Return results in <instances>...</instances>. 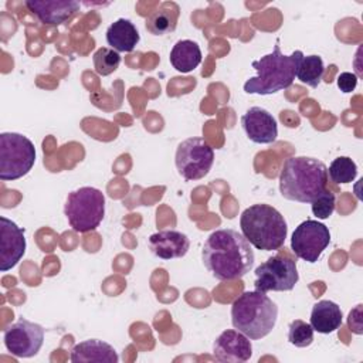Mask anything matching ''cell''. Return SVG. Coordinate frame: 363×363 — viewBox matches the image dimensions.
I'll return each mask as SVG.
<instances>
[{
  "mask_svg": "<svg viewBox=\"0 0 363 363\" xmlns=\"http://www.w3.org/2000/svg\"><path fill=\"white\" fill-rule=\"evenodd\" d=\"M254 251L245 237L233 228L213 231L201 250V261L218 281L240 279L254 265Z\"/></svg>",
  "mask_w": 363,
  "mask_h": 363,
  "instance_id": "obj_1",
  "label": "cell"
},
{
  "mask_svg": "<svg viewBox=\"0 0 363 363\" xmlns=\"http://www.w3.org/2000/svg\"><path fill=\"white\" fill-rule=\"evenodd\" d=\"M328 167L308 156L288 157L279 173V193L296 203H312L326 190Z\"/></svg>",
  "mask_w": 363,
  "mask_h": 363,
  "instance_id": "obj_2",
  "label": "cell"
},
{
  "mask_svg": "<svg viewBox=\"0 0 363 363\" xmlns=\"http://www.w3.org/2000/svg\"><path fill=\"white\" fill-rule=\"evenodd\" d=\"M302 57L303 52L299 50L289 55L282 54L279 40H277L272 52L252 61L251 65L257 75L245 81L244 91L247 94L271 95L289 88L296 77V68Z\"/></svg>",
  "mask_w": 363,
  "mask_h": 363,
  "instance_id": "obj_3",
  "label": "cell"
},
{
  "mask_svg": "<svg viewBox=\"0 0 363 363\" xmlns=\"http://www.w3.org/2000/svg\"><path fill=\"white\" fill-rule=\"evenodd\" d=\"M277 303L259 291H244L231 305L233 326L257 340L271 333L277 323Z\"/></svg>",
  "mask_w": 363,
  "mask_h": 363,
  "instance_id": "obj_4",
  "label": "cell"
},
{
  "mask_svg": "<svg viewBox=\"0 0 363 363\" xmlns=\"http://www.w3.org/2000/svg\"><path fill=\"white\" fill-rule=\"evenodd\" d=\"M241 234L245 240L262 251L279 250L286 238L288 225L284 216L269 204H252L241 213Z\"/></svg>",
  "mask_w": 363,
  "mask_h": 363,
  "instance_id": "obj_5",
  "label": "cell"
},
{
  "mask_svg": "<svg viewBox=\"0 0 363 363\" xmlns=\"http://www.w3.org/2000/svg\"><path fill=\"white\" fill-rule=\"evenodd\" d=\"M64 214L74 231H94L105 216V196L95 187H79L67 196Z\"/></svg>",
  "mask_w": 363,
  "mask_h": 363,
  "instance_id": "obj_6",
  "label": "cell"
},
{
  "mask_svg": "<svg viewBox=\"0 0 363 363\" xmlns=\"http://www.w3.org/2000/svg\"><path fill=\"white\" fill-rule=\"evenodd\" d=\"M35 162L34 143L16 132L0 133V180L11 182L26 176Z\"/></svg>",
  "mask_w": 363,
  "mask_h": 363,
  "instance_id": "obj_7",
  "label": "cell"
},
{
  "mask_svg": "<svg viewBox=\"0 0 363 363\" xmlns=\"http://www.w3.org/2000/svg\"><path fill=\"white\" fill-rule=\"evenodd\" d=\"M213 162L214 150L203 138H189L177 146L174 163L184 180L203 179L210 172Z\"/></svg>",
  "mask_w": 363,
  "mask_h": 363,
  "instance_id": "obj_8",
  "label": "cell"
},
{
  "mask_svg": "<svg viewBox=\"0 0 363 363\" xmlns=\"http://www.w3.org/2000/svg\"><path fill=\"white\" fill-rule=\"evenodd\" d=\"M299 279L296 261L288 255H275L255 269V291H292Z\"/></svg>",
  "mask_w": 363,
  "mask_h": 363,
  "instance_id": "obj_9",
  "label": "cell"
},
{
  "mask_svg": "<svg viewBox=\"0 0 363 363\" xmlns=\"http://www.w3.org/2000/svg\"><path fill=\"white\" fill-rule=\"evenodd\" d=\"M329 242L330 231L325 224L318 220H305L292 233L291 250L298 258L313 264L320 258Z\"/></svg>",
  "mask_w": 363,
  "mask_h": 363,
  "instance_id": "obj_10",
  "label": "cell"
},
{
  "mask_svg": "<svg viewBox=\"0 0 363 363\" xmlns=\"http://www.w3.org/2000/svg\"><path fill=\"white\" fill-rule=\"evenodd\" d=\"M3 340L14 357H33L44 343V329L41 325L21 318L4 329Z\"/></svg>",
  "mask_w": 363,
  "mask_h": 363,
  "instance_id": "obj_11",
  "label": "cell"
},
{
  "mask_svg": "<svg viewBox=\"0 0 363 363\" xmlns=\"http://www.w3.org/2000/svg\"><path fill=\"white\" fill-rule=\"evenodd\" d=\"M24 230L7 217H0V271L14 268L26 252Z\"/></svg>",
  "mask_w": 363,
  "mask_h": 363,
  "instance_id": "obj_12",
  "label": "cell"
},
{
  "mask_svg": "<svg viewBox=\"0 0 363 363\" xmlns=\"http://www.w3.org/2000/svg\"><path fill=\"white\" fill-rule=\"evenodd\" d=\"M213 354L218 362L242 363L251 359L252 345L250 337L237 329H227L213 343Z\"/></svg>",
  "mask_w": 363,
  "mask_h": 363,
  "instance_id": "obj_13",
  "label": "cell"
},
{
  "mask_svg": "<svg viewBox=\"0 0 363 363\" xmlns=\"http://www.w3.org/2000/svg\"><path fill=\"white\" fill-rule=\"evenodd\" d=\"M241 126L247 138L258 145L274 143L278 138L277 119L261 106L250 108L241 116Z\"/></svg>",
  "mask_w": 363,
  "mask_h": 363,
  "instance_id": "obj_14",
  "label": "cell"
},
{
  "mask_svg": "<svg viewBox=\"0 0 363 363\" xmlns=\"http://www.w3.org/2000/svg\"><path fill=\"white\" fill-rule=\"evenodd\" d=\"M26 7L40 23L47 26L64 24L79 11V3L75 0H28Z\"/></svg>",
  "mask_w": 363,
  "mask_h": 363,
  "instance_id": "obj_15",
  "label": "cell"
},
{
  "mask_svg": "<svg viewBox=\"0 0 363 363\" xmlns=\"http://www.w3.org/2000/svg\"><path fill=\"white\" fill-rule=\"evenodd\" d=\"M149 248L155 257L169 261L184 257L190 248V240L177 230H162L149 237Z\"/></svg>",
  "mask_w": 363,
  "mask_h": 363,
  "instance_id": "obj_16",
  "label": "cell"
},
{
  "mask_svg": "<svg viewBox=\"0 0 363 363\" xmlns=\"http://www.w3.org/2000/svg\"><path fill=\"white\" fill-rule=\"evenodd\" d=\"M69 359L74 363H116L119 360V356L109 343L98 339H88L77 343L71 349Z\"/></svg>",
  "mask_w": 363,
  "mask_h": 363,
  "instance_id": "obj_17",
  "label": "cell"
},
{
  "mask_svg": "<svg viewBox=\"0 0 363 363\" xmlns=\"http://www.w3.org/2000/svg\"><path fill=\"white\" fill-rule=\"evenodd\" d=\"M342 320H343L342 309L333 301L322 299L312 306L311 326L313 328V330L319 333L329 335L337 330L342 325Z\"/></svg>",
  "mask_w": 363,
  "mask_h": 363,
  "instance_id": "obj_18",
  "label": "cell"
},
{
  "mask_svg": "<svg viewBox=\"0 0 363 363\" xmlns=\"http://www.w3.org/2000/svg\"><path fill=\"white\" fill-rule=\"evenodd\" d=\"M106 43L118 52H132L140 35L135 24L128 18H118L106 30Z\"/></svg>",
  "mask_w": 363,
  "mask_h": 363,
  "instance_id": "obj_19",
  "label": "cell"
},
{
  "mask_svg": "<svg viewBox=\"0 0 363 363\" xmlns=\"http://www.w3.org/2000/svg\"><path fill=\"white\" fill-rule=\"evenodd\" d=\"M201 50L193 40H179L170 51V64L182 74L191 72L201 62Z\"/></svg>",
  "mask_w": 363,
  "mask_h": 363,
  "instance_id": "obj_20",
  "label": "cell"
},
{
  "mask_svg": "<svg viewBox=\"0 0 363 363\" xmlns=\"http://www.w3.org/2000/svg\"><path fill=\"white\" fill-rule=\"evenodd\" d=\"M174 4L166 3L160 9H157L147 20H146V30L153 35H164L173 33L177 26L179 18V7Z\"/></svg>",
  "mask_w": 363,
  "mask_h": 363,
  "instance_id": "obj_21",
  "label": "cell"
},
{
  "mask_svg": "<svg viewBox=\"0 0 363 363\" xmlns=\"http://www.w3.org/2000/svg\"><path fill=\"white\" fill-rule=\"evenodd\" d=\"M323 72L325 65L319 55H303L296 68V78L302 84L311 88H316L322 79Z\"/></svg>",
  "mask_w": 363,
  "mask_h": 363,
  "instance_id": "obj_22",
  "label": "cell"
},
{
  "mask_svg": "<svg viewBox=\"0 0 363 363\" xmlns=\"http://www.w3.org/2000/svg\"><path fill=\"white\" fill-rule=\"evenodd\" d=\"M326 172L333 183H350L357 176V166L350 157L339 156L333 159Z\"/></svg>",
  "mask_w": 363,
  "mask_h": 363,
  "instance_id": "obj_23",
  "label": "cell"
},
{
  "mask_svg": "<svg viewBox=\"0 0 363 363\" xmlns=\"http://www.w3.org/2000/svg\"><path fill=\"white\" fill-rule=\"evenodd\" d=\"M121 60L122 58L118 51H115L112 48H106V47L98 48L92 55L95 72L101 77H106V75L112 74L113 71H116L121 64Z\"/></svg>",
  "mask_w": 363,
  "mask_h": 363,
  "instance_id": "obj_24",
  "label": "cell"
},
{
  "mask_svg": "<svg viewBox=\"0 0 363 363\" xmlns=\"http://www.w3.org/2000/svg\"><path fill=\"white\" fill-rule=\"evenodd\" d=\"M288 340L295 347H306L313 342V328L302 319H295L288 326Z\"/></svg>",
  "mask_w": 363,
  "mask_h": 363,
  "instance_id": "obj_25",
  "label": "cell"
},
{
  "mask_svg": "<svg viewBox=\"0 0 363 363\" xmlns=\"http://www.w3.org/2000/svg\"><path fill=\"white\" fill-rule=\"evenodd\" d=\"M312 213L319 220L329 218L335 211L336 199L335 194L329 190H325L320 196H318L312 203Z\"/></svg>",
  "mask_w": 363,
  "mask_h": 363,
  "instance_id": "obj_26",
  "label": "cell"
},
{
  "mask_svg": "<svg viewBox=\"0 0 363 363\" xmlns=\"http://www.w3.org/2000/svg\"><path fill=\"white\" fill-rule=\"evenodd\" d=\"M337 86L342 92L349 94L357 86V77L353 72H342L337 77Z\"/></svg>",
  "mask_w": 363,
  "mask_h": 363,
  "instance_id": "obj_27",
  "label": "cell"
},
{
  "mask_svg": "<svg viewBox=\"0 0 363 363\" xmlns=\"http://www.w3.org/2000/svg\"><path fill=\"white\" fill-rule=\"evenodd\" d=\"M360 311H362V305H357L354 311H350L349 313V318H347V325H349V329L357 335H360L363 330H362V318H360Z\"/></svg>",
  "mask_w": 363,
  "mask_h": 363,
  "instance_id": "obj_28",
  "label": "cell"
}]
</instances>
